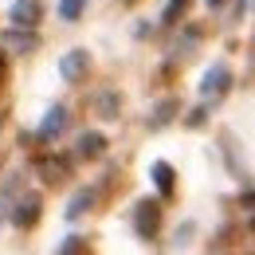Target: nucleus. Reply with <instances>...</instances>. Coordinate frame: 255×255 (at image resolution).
Listing matches in <instances>:
<instances>
[{"label": "nucleus", "mask_w": 255, "mask_h": 255, "mask_svg": "<svg viewBox=\"0 0 255 255\" xmlns=\"http://www.w3.org/2000/svg\"><path fill=\"white\" fill-rule=\"evenodd\" d=\"M39 212H43V200H39L35 192H28L24 200H16V204H12V224H16V228H35Z\"/></svg>", "instance_id": "nucleus-3"}, {"label": "nucleus", "mask_w": 255, "mask_h": 255, "mask_svg": "<svg viewBox=\"0 0 255 255\" xmlns=\"http://www.w3.org/2000/svg\"><path fill=\"white\" fill-rule=\"evenodd\" d=\"M87 71H91V55H87L83 47L67 51V55H63V63H59V75H63L67 83H79V79H83Z\"/></svg>", "instance_id": "nucleus-4"}, {"label": "nucleus", "mask_w": 255, "mask_h": 255, "mask_svg": "<svg viewBox=\"0 0 255 255\" xmlns=\"http://www.w3.org/2000/svg\"><path fill=\"white\" fill-rule=\"evenodd\" d=\"M133 228H137L141 240H153L161 232V204L157 200H137V208H133Z\"/></svg>", "instance_id": "nucleus-1"}, {"label": "nucleus", "mask_w": 255, "mask_h": 255, "mask_svg": "<svg viewBox=\"0 0 255 255\" xmlns=\"http://www.w3.org/2000/svg\"><path fill=\"white\" fill-rule=\"evenodd\" d=\"M102 149H106V137H102L98 129H91V133H83V137H79V157L95 161V157H102Z\"/></svg>", "instance_id": "nucleus-8"}, {"label": "nucleus", "mask_w": 255, "mask_h": 255, "mask_svg": "<svg viewBox=\"0 0 255 255\" xmlns=\"http://www.w3.org/2000/svg\"><path fill=\"white\" fill-rule=\"evenodd\" d=\"M67 126V110L63 106H51L47 114H43V122H39V141H51V137H59Z\"/></svg>", "instance_id": "nucleus-6"}, {"label": "nucleus", "mask_w": 255, "mask_h": 255, "mask_svg": "<svg viewBox=\"0 0 255 255\" xmlns=\"http://www.w3.org/2000/svg\"><path fill=\"white\" fill-rule=\"evenodd\" d=\"M224 4H228V0H208V8H224Z\"/></svg>", "instance_id": "nucleus-17"}, {"label": "nucleus", "mask_w": 255, "mask_h": 255, "mask_svg": "<svg viewBox=\"0 0 255 255\" xmlns=\"http://www.w3.org/2000/svg\"><path fill=\"white\" fill-rule=\"evenodd\" d=\"M228 87H232V71H228V63H216L208 75H204L200 95H204V102H220V98L228 95Z\"/></svg>", "instance_id": "nucleus-2"}, {"label": "nucleus", "mask_w": 255, "mask_h": 255, "mask_svg": "<svg viewBox=\"0 0 255 255\" xmlns=\"http://www.w3.org/2000/svg\"><path fill=\"white\" fill-rule=\"evenodd\" d=\"M39 20H43V8H39V0H16V4H12V24H16V28L32 32Z\"/></svg>", "instance_id": "nucleus-5"}, {"label": "nucleus", "mask_w": 255, "mask_h": 255, "mask_svg": "<svg viewBox=\"0 0 255 255\" xmlns=\"http://www.w3.org/2000/svg\"><path fill=\"white\" fill-rule=\"evenodd\" d=\"M0 83H4V55H0Z\"/></svg>", "instance_id": "nucleus-18"}, {"label": "nucleus", "mask_w": 255, "mask_h": 255, "mask_svg": "<svg viewBox=\"0 0 255 255\" xmlns=\"http://www.w3.org/2000/svg\"><path fill=\"white\" fill-rule=\"evenodd\" d=\"M35 43H39V39H35L32 32L24 35V28H20V32H12V35H8V47H12V51H32Z\"/></svg>", "instance_id": "nucleus-12"}, {"label": "nucleus", "mask_w": 255, "mask_h": 255, "mask_svg": "<svg viewBox=\"0 0 255 255\" xmlns=\"http://www.w3.org/2000/svg\"><path fill=\"white\" fill-rule=\"evenodd\" d=\"M83 8H87V0H59V16L63 20H79Z\"/></svg>", "instance_id": "nucleus-13"}, {"label": "nucleus", "mask_w": 255, "mask_h": 255, "mask_svg": "<svg viewBox=\"0 0 255 255\" xmlns=\"http://www.w3.org/2000/svg\"><path fill=\"white\" fill-rule=\"evenodd\" d=\"M240 204H244V208H255V192H244V196H240Z\"/></svg>", "instance_id": "nucleus-16"}, {"label": "nucleus", "mask_w": 255, "mask_h": 255, "mask_svg": "<svg viewBox=\"0 0 255 255\" xmlns=\"http://www.w3.org/2000/svg\"><path fill=\"white\" fill-rule=\"evenodd\" d=\"M98 110H102V114H114V110H118V98H114V95H102V98H98Z\"/></svg>", "instance_id": "nucleus-15"}, {"label": "nucleus", "mask_w": 255, "mask_h": 255, "mask_svg": "<svg viewBox=\"0 0 255 255\" xmlns=\"http://www.w3.org/2000/svg\"><path fill=\"white\" fill-rule=\"evenodd\" d=\"M189 4H192V0H169V4H165V12H161V24H169V28H173V24L185 16V8H189Z\"/></svg>", "instance_id": "nucleus-11"}, {"label": "nucleus", "mask_w": 255, "mask_h": 255, "mask_svg": "<svg viewBox=\"0 0 255 255\" xmlns=\"http://www.w3.org/2000/svg\"><path fill=\"white\" fill-rule=\"evenodd\" d=\"M252 228H255V220H252Z\"/></svg>", "instance_id": "nucleus-20"}, {"label": "nucleus", "mask_w": 255, "mask_h": 255, "mask_svg": "<svg viewBox=\"0 0 255 255\" xmlns=\"http://www.w3.org/2000/svg\"><path fill=\"white\" fill-rule=\"evenodd\" d=\"M153 181H157L161 196H173V192H177V173H173L169 161H157V165H153Z\"/></svg>", "instance_id": "nucleus-7"}, {"label": "nucleus", "mask_w": 255, "mask_h": 255, "mask_svg": "<svg viewBox=\"0 0 255 255\" xmlns=\"http://www.w3.org/2000/svg\"><path fill=\"white\" fill-rule=\"evenodd\" d=\"M173 114H177V102H173V98H169V102H161L157 110H153V126H165V122H169V118H173Z\"/></svg>", "instance_id": "nucleus-14"}, {"label": "nucleus", "mask_w": 255, "mask_h": 255, "mask_svg": "<svg viewBox=\"0 0 255 255\" xmlns=\"http://www.w3.org/2000/svg\"><path fill=\"white\" fill-rule=\"evenodd\" d=\"M39 173H43V181H47V185H59V181H67L71 165H67V161H55V157H47L43 165H39Z\"/></svg>", "instance_id": "nucleus-9"}, {"label": "nucleus", "mask_w": 255, "mask_h": 255, "mask_svg": "<svg viewBox=\"0 0 255 255\" xmlns=\"http://www.w3.org/2000/svg\"><path fill=\"white\" fill-rule=\"evenodd\" d=\"M91 204H95V192H91V189H79L75 196H71V204H67V220H79Z\"/></svg>", "instance_id": "nucleus-10"}, {"label": "nucleus", "mask_w": 255, "mask_h": 255, "mask_svg": "<svg viewBox=\"0 0 255 255\" xmlns=\"http://www.w3.org/2000/svg\"><path fill=\"white\" fill-rule=\"evenodd\" d=\"M126 4H133V0H126Z\"/></svg>", "instance_id": "nucleus-19"}]
</instances>
